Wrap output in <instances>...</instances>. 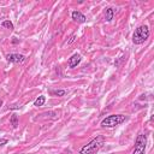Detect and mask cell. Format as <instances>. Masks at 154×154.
<instances>
[{"instance_id":"cell-1","label":"cell","mask_w":154,"mask_h":154,"mask_svg":"<svg viewBox=\"0 0 154 154\" xmlns=\"http://www.w3.org/2000/svg\"><path fill=\"white\" fill-rule=\"evenodd\" d=\"M104 146V137L98 136L94 140H92L88 145L83 146L80 149V154H95L100 150V148Z\"/></svg>"},{"instance_id":"cell-8","label":"cell","mask_w":154,"mask_h":154,"mask_svg":"<svg viewBox=\"0 0 154 154\" xmlns=\"http://www.w3.org/2000/svg\"><path fill=\"white\" fill-rule=\"evenodd\" d=\"M113 16H114V10L112 7H108L106 9V14H105V19L107 22H111L113 19Z\"/></svg>"},{"instance_id":"cell-13","label":"cell","mask_w":154,"mask_h":154,"mask_svg":"<svg viewBox=\"0 0 154 154\" xmlns=\"http://www.w3.org/2000/svg\"><path fill=\"white\" fill-rule=\"evenodd\" d=\"M6 143H7V140H6V138H1V137H0V147L5 146Z\"/></svg>"},{"instance_id":"cell-10","label":"cell","mask_w":154,"mask_h":154,"mask_svg":"<svg viewBox=\"0 0 154 154\" xmlns=\"http://www.w3.org/2000/svg\"><path fill=\"white\" fill-rule=\"evenodd\" d=\"M1 27H4V28H7V29H10V30H14V23H12L11 21H9V19H6V21H4L3 23H1Z\"/></svg>"},{"instance_id":"cell-14","label":"cell","mask_w":154,"mask_h":154,"mask_svg":"<svg viewBox=\"0 0 154 154\" xmlns=\"http://www.w3.org/2000/svg\"><path fill=\"white\" fill-rule=\"evenodd\" d=\"M75 38H76V35H72V36L70 37V40L68 41V43H71V42H73V41H75Z\"/></svg>"},{"instance_id":"cell-12","label":"cell","mask_w":154,"mask_h":154,"mask_svg":"<svg viewBox=\"0 0 154 154\" xmlns=\"http://www.w3.org/2000/svg\"><path fill=\"white\" fill-rule=\"evenodd\" d=\"M51 94L57 95V96H64L66 94V92L65 91H53V92H51Z\"/></svg>"},{"instance_id":"cell-4","label":"cell","mask_w":154,"mask_h":154,"mask_svg":"<svg viewBox=\"0 0 154 154\" xmlns=\"http://www.w3.org/2000/svg\"><path fill=\"white\" fill-rule=\"evenodd\" d=\"M146 145H147V137L143 134H140L135 141V148L133 154H145L146 150Z\"/></svg>"},{"instance_id":"cell-3","label":"cell","mask_w":154,"mask_h":154,"mask_svg":"<svg viewBox=\"0 0 154 154\" xmlns=\"http://www.w3.org/2000/svg\"><path fill=\"white\" fill-rule=\"evenodd\" d=\"M125 120H126V117L123 114H111L101 122V126L102 128H114Z\"/></svg>"},{"instance_id":"cell-11","label":"cell","mask_w":154,"mask_h":154,"mask_svg":"<svg viewBox=\"0 0 154 154\" xmlns=\"http://www.w3.org/2000/svg\"><path fill=\"white\" fill-rule=\"evenodd\" d=\"M11 124H12V126H14V128H17V126H18V118H17L16 114H14V116L11 117Z\"/></svg>"},{"instance_id":"cell-7","label":"cell","mask_w":154,"mask_h":154,"mask_svg":"<svg viewBox=\"0 0 154 154\" xmlns=\"http://www.w3.org/2000/svg\"><path fill=\"white\" fill-rule=\"evenodd\" d=\"M81 60H82V58H81V56L80 54H73L70 59H69V68H76L77 65H78V64L81 63Z\"/></svg>"},{"instance_id":"cell-9","label":"cell","mask_w":154,"mask_h":154,"mask_svg":"<svg viewBox=\"0 0 154 154\" xmlns=\"http://www.w3.org/2000/svg\"><path fill=\"white\" fill-rule=\"evenodd\" d=\"M45 102H46V98H45L43 95H41V96H38V98L35 100L34 105H35V106H37V107H40V106H43Z\"/></svg>"},{"instance_id":"cell-6","label":"cell","mask_w":154,"mask_h":154,"mask_svg":"<svg viewBox=\"0 0 154 154\" xmlns=\"http://www.w3.org/2000/svg\"><path fill=\"white\" fill-rule=\"evenodd\" d=\"M71 16H72V19L75 22H77V23H84L87 21L86 16L82 14V12H80V11H73Z\"/></svg>"},{"instance_id":"cell-5","label":"cell","mask_w":154,"mask_h":154,"mask_svg":"<svg viewBox=\"0 0 154 154\" xmlns=\"http://www.w3.org/2000/svg\"><path fill=\"white\" fill-rule=\"evenodd\" d=\"M6 59L7 61L10 63H15V64H19V63H23L25 60V57L23 54H18V53H11V54H7L6 56Z\"/></svg>"},{"instance_id":"cell-2","label":"cell","mask_w":154,"mask_h":154,"mask_svg":"<svg viewBox=\"0 0 154 154\" xmlns=\"http://www.w3.org/2000/svg\"><path fill=\"white\" fill-rule=\"evenodd\" d=\"M149 28L147 25H140L137 29H135L133 34V42L135 45H142L145 41H147V38L149 37Z\"/></svg>"},{"instance_id":"cell-15","label":"cell","mask_w":154,"mask_h":154,"mask_svg":"<svg viewBox=\"0 0 154 154\" xmlns=\"http://www.w3.org/2000/svg\"><path fill=\"white\" fill-rule=\"evenodd\" d=\"M1 106H3V101H1V100H0V107H1Z\"/></svg>"}]
</instances>
